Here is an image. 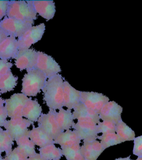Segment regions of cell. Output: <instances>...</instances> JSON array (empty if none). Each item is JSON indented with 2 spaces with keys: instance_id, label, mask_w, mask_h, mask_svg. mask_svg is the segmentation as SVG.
<instances>
[{
  "instance_id": "cell-23",
  "label": "cell",
  "mask_w": 142,
  "mask_h": 160,
  "mask_svg": "<svg viewBox=\"0 0 142 160\" xmlns=\"http://www.w3.org/2000/svg\"><path fill=\"white\" fill-rule=\"evenodd\" d=\"M115 133L122 142L133 141L135 138V131L122 120L116 124Z\"/></svg>"
},
{
  "instance_id": "cell-33",
  "label": "cell",
  "mask_w": 142,
  "mask_h": 160,
  "mask_svg": "<svg viewBox=\"0 0 142 160\" xmlns=\"http://www.w3.org/2000/svg\"><path fill=\"white\" fill-rule=\"evenodd\" d=\"M12 66V63L7 60H0V78L11 71V68Z\"/></svg>"
},
{
  "instance_id": "cell-38",
  "label": "cell",
  "mask_w": 142,
  "mask_h": 160,
  "mask_svg": "<svg viewBox=\"0 0 142 160\" xmlns=\"http://www.w3.org/2000/svg\"><path fill=\"white\" fill-rule=\"evenodd\" d=\"M5 101L3 100L2 98H1L0 96V108L4 106V104H5Z\"/></svg>"
},
{
  "instance_id": "cell-3",
  "label": "cell",
  "mask_w": 142,
  "mask_h": 160,
  "mask_svg": "<svg viewBox=\"0 0 142 160\" xmlns=\"http://www.w3.org/2000/svg\"><path fill=\"white\" fill-rule=\"evenodd\" d=\"M6 16L23 21H35L37 18V14L28 1H10Z\"/></svg>"
},
{
  "instance_id": "cell-13",
  "label": "cell",
  "mask_w": 142,
  "mask_h": 160,
  "mask_svg": "<svg viewBox=\"0 0 142 160\" xmlns=\"http://www.w3.org/2000/svg\"><path fill=\"white\" fill-rule=\"evenodd\" d=\"M123 108L115 101H109L105 104L100 110V120L108 121L117 124L122 119Z\"/></svg>"
},
{
  "instance_id": "cell-14",
  "label": "cell",
  "mask_w": 142,
  "mask_h": 160,
  "mask_svg": "<svg viewBox=\"0 0 142 160\" xmlns=\"http://www.w3.org/2000/svg\"><path fill=\"white\" fill-rule=\"evenodd\" d=\"M81 91L76 90L67 81L63 82V107L72 110L81 102Z\"/></svg>"
},
{
  "instance_id": "cell-16",
  "label": "cell",
  "mask_w": 142,
  "mask_h": 160,
  "mask_svg": "<svg viewBox=\"0 0 142 160\" xmlns=\"http://www.w3.org/2000/svg\"><path fill=\"white\" fill-rule=\"evenodd\" d=\"M32 5L37 14L46 20H51L56 13V6L53 1H28Z\"/></svg>"
},
{
  "instance_id": "cell-36",
  "label": "cell",
  "mask_w": 142,
  "mask_h": 160,
  "mask_svg": "<svg viewBox=\"0 0 142 160\" xmlns=\"http://www.w3.org/2000/svg\"><path fill=\"white\" fill-rule=\"evenodd\" d=\"M27 160H45L40 155V153H37L32 157H30L28 158Z\"/></svg>"
},
{
  "instance_id": "cell-39",
  "label": "cell",
  "mask_w": 142,
  "mask_h": 160,
  "mask_svg": "<svg viewBox=\"0 0 142 160\" xmlns=\"http://www.w3.org/2000/svg\"><path fill=\"white\" fill-rule=\"evenodd\" d=\"M115 160H131V158H130V156H128V157H127V158H117V159H115Z\"/></svg>"
},
{
  "instance_id": "cell-8",
  "label": "cell",
  "mask_w": 142,
  "mask_h": 160,
  "mask_svg": "<svg viewBox=\"0 0 142 160\" xmlns=\"http://www.w3.org/2000/svg\"><path fill=\"white\" fill-rule=\"evenodd\" d=\"M35 68L42 71L47 79L61 72L60 65L53 58L40 51H38L37 61Z\"/></svg>"
},
{
  "instance_id": "cell-40",
  "label": "cell",
  "mask_w": 142,
  "mask_h": 160,
  "mask_svg": "<svg viewBox=\"0 0 142 160\" xmlns=\"http://www.w3.org/2000/svg\"><path fill=\"white\" fill-rule=\"evenodd\" d=\"M142 160V158H138L136 160Z\"/></svg>"
},
{
  "instance_id": "cell-24",
  "label": "cell",
  "mask_w": 142,
  "mask_h": 160,
  "mask_svg": "<svg viewBox=\"0 0 142 160\" xmlns=\"http://www.w3.org/2000/svg\"><path fill=\"white\" fill-rule=\"evenodd\" d=\"M18 78L11 71L0 78V94H3L14 90L17 84Z\"/></svg>"
},
{
  "instance_id": "cell-26",
  "label": "cell",
  "mask_w": 142,
  "mask_h": 160,
  "mask_svg": "<svg viewBox=\"0 0 142 160\" xmlns=\"http://www.w3.org/2000/svg\"><path fill=\"white\" fill-rule=\"evenodd\" d=\"M14 139L6 130L0 128V156L5 152L6 156H8L12 151L14 145Z\"/></svg>"
},
{
  "instance_id": "cell-29",
  "label": "cell",
  "mask_w": 142,
  "mask_h": 160,
  "mask_svg": "<svg viewBox=\"0 0 142 160\" xmlns=\"http://www.w3.org/2000/svg\"><path fill=\"white\" fill-rule=\"evenodd\" d=\"M64 156L67 160H83L81 152L80 145H75L68 147H61Z\"/></svg>"
},
{
  "instance_id": "cell-7",
  "label": "cell",
  "mask_w": 142,
  "mask_h": 160,
  "mask_svg": "<svg viewBox=\"0 0 142 160\" xmlns=\"http://www.w3.org/2000/svg\"><path fill=\"white\" fill-rule=\"evenodd\" d=\"M56 110L50 109L47 113H42L37 121L38 127L47 133L54 140L62 132L56 120Z\"/></svg>"
},
{
  "instance_id": "cell-32",
  "label": "cell",
  "mask_w": 142,
  "mask_h": 160,
  "mask_svg": "<svg viewBox=\"0 0 142 160\" xmlns=\"http://www.w3.org/2000/svg\"><path fill=\"white\" fill-rule=\"evenodd\" d=\"M133 149V155L138 158H142V135L135 138Z\"/></svg>"
},
{
  "instance_id": "cell-10",
  "label": "cell",
  "mask_w": 142,
  "mask_h": 160,
  "mask_svg": "<svg viewBox=\"0 0 142 160\" xmlns=\"http://www.w3.org/2000/svg\"><path fill=\"white\" fill-rule=\"evenodd\" d=\"M109 101L110 98L102 93L81 91V102L98 114L105 104Z\"/></svg>"
},
{
  "instance_id": "cell-42",
  "label": "cell",
  "mask_w": 142,
  "mask_h": 160,
  "mask_svg": "<svg viewBox=\"0 0 142 160\" xmlns=\"http://www.w3.org/2000/svg\"></svg>"
},
{
  "instance_id": "cell-27",
  "label": "cell",
  "mask_w": 142,
  "mask_h": 160,
  "mask_svg": "<svg viewBox=\"0 0 142 160\" xmlns=\"http://www.w3.org/2000/svg\"><path fill=\"white\" fill-rule=\"evenodd\" d=\"M28 133L18 138L16 141L17 145V148L22 151L27 156L28 158H30L36 155L37 152L35 150V144L29 138Z\"/></svg>"
},
{
  "instance_id": "cell-17",
  "label": "cell",
  "mask_w": 142,
  "mask_h": 160,
  "mask_svg": "<svg viewBox=\"0 0 142 160\" xmlns=\"http://www.w3.org/2000/svg\"><path fill=\"white\" fill-rule=\"evenodd\" d=\"M72 113L74 120H77L78 121H91L96 124L100 122L99 114L81 102L75 106Z\"/></svg>"
},
{
  "instance_id": "cell-21",
  "label": "cell",
  "mask_w": 142,
  "mask_h": 160,
  "mask_svg": "<svg viewBox=\"0 0 142 160\" xmlns=\"http://www.w3.org/2000/svg\"><path fill=\"white\" fill-rule=\"evenodd\" d=\"M81 140L75 130H68L61 133L54 140L55 144L61 147H68L73 145H80Z\"/></svg>"
},
{
  "instance_id": "cell-20",
  "label": "cell",
  "mask_w": 142,
  "mask_h": 160,
  "mask_svg": "<svg viewBox=\"0 0 142 160\" xmlns=\"http://www.w3.org/2000/svg\"><path fill=\"white\" fill-rule=\"evenodd\" d=\"M42 108L37 100H32L29 98L22 110V117L33 122H37L38 118L42 113Z\"/></svg>"
},
{
  "instance_id": "cell-31",
  "label": "cell",
  "mask_w": 142,
  "mask_h": 160,
  "mask_svg": "<svg viewBox=\"0 0 142 160\" xmlns=\"http://www.w3.org/2000/svg\"><path fill=\"white\" fill-rule=\"evenodd\" d=\"M28 156L20 150L19 148H15L8 156H6L3 160H27Z\"/></svg>"
},
{
  "instance_id": "cell-5",
  "label": "cell",
  "mask_w": 142,
  "mask_h": 160,
  "mask_svg": "<svg viewBox=\"0 0 142 160\" xmlns=\"http://www.w3.org/2000/svg\"><path fill=\"white\" fill-rule=\"evenodd\" d=\"M33 123L23 118H13L6 120L3 127L16 141L28 134L30 131L28 128L33 125Z\"/></svg>"
},
{
  "instance_id": "cell-11",
  "label": "cell",
  "mask_w": 142,
  "mask_h": 160,
  "mask_svg": "<svg viewBox=\"0 0 142 160\" xmlns=\"http://www.w3.org/2000/svg\"><path fill=\"white\" fill-rule=\"evenodd\" d=\"M38 58V51L31 48L20 50L15 58V65L20 71L28 72L35 68Z\"/></svg>"
},
{
  "instance_id": "cell-1",
  "label": "cell",
  "mask_w": 142,
  "mask_h": 160,
  "mask_svg": "<svg viewBox=\"0 0 142 160\" xmlns=\"http://www.w3.org/2000/svg\"><path fill=\"white\" fill-rule=\"evenodd\" d=\"M63 78L60 74L48 78L43 88V100L50 109L60 110L63 107Z\"/></svg>"
},
{
  "instance_id": "cell-30",
  "label": "cell",
  "mask_w": 142,
  "mask_h": 160,
  "mask_svg": "<svg viewBox=\"0 0 142 160\" xmlns=\"http://www.w3.org/2000/svg\"><path fill=\"white\" fill-rule=\"evenodd\" d=\"M97 132L102 134L108 133H115L116 124L110 121H103L97 124Z\"/></svg>"
},
{
  "instance_id": "cell-37",
  "label": "cell",
  "mask_w": 142,
  "mask_h": 160,
  "mask_svg": "<svg viewBox=\"0 0 142 160\" xmlns=\"http://www.w3.org/2000/svg\"><path fill=\"white\" fill-rule=\"evenodd\" d=\"M8 36L7 34H6L2 30L0 29V44L2 42L5 38H7Z\"/></svg>"
},
{
  "instance_id": "cell-25",
  "label": "cell",
  "mask_w": 142,
  "mask_h": 160,
  "mask_svg": "<svg viewBox=\"0 0 142 160\" xmlns=\"http://www.w3.org/2000/svg\"><path fill=\"white\" fill-rule=\"evenodd\" d=\"M38 151L40 155L45 160H60L62 158L61 148H57L54 143L40 148Z\"/></svg>"
},
{
  "instance_id": "cell-35",
  "label": "cell",
  "mask_w": 142,
  "mask_h": 160,
  "mask_svg": "<svg viewBox=\"0 0 142 160\" xmlns=\"http://www.w3.org/2000/svg\"><path fill=\"white\" fill-rule=\"evenodd\" d=\"M7 117V112L5 106L0 108V128L4 126Z\"/></svg>"
},
{
  "instance_id": "cell-15",
  "label": "cell",
  "mask_w": 142,
  "mask_h": 160,
  "mask_svg": "<svg viewBox=\"0 0 142 160\" xmlns=\"http://www.w3.org/2000/svg\"><path fill=\"white\" fill-rule=\"evenodd\" d=\"M18 51L17 40L13 37L8 36L0 44V60L15 59Z\"/></svg>"
},
{
  "instance_id": "cell-28",
  "label": "cell",
  "mask_w": 142,
  "mask_h": 160,
  "mask_svg": "<svg viewBox=\"0 0 142 160\" xmlns=\"http://www.w3.org/2000/svg\"><path fill=\"white\" fill-rule=\"evenodd\" d=\"M97 139L100 140V143L105 150L122 143L116 133H104L101 136H98Z\"/></svg>"
},
{
  "instance_id": "cell-4",
  "label": "cell",
  "mask_w": 142,
  "mask_h": 160,
  "mask_svg": "<svg viewBox=\"0 0 142 160\" xmlns=\"http://www.w3.org/2000/svg\"><path fill=\"white\" fill-rule=\"evenodd\" d=\"M34 21H23L6 16L0 21V29L8 36L20 38L32 27Z\"/></svg>"
},
{
  "instance_id": "cell-9",
  "label": "cell",
  "mask_w": 142,
  "mask_h": 160,
  "mask_svg": "<svg viewBox=\"0 0 142 160\" xmlns=\"http://www.w3.org/2000/svg\"><path fill=\"white\" fill-rule=\"evenodd\" d=\"M29 98L23 93H15L8 99L5 100V107L8 117L13 118H23L22 110Z\"/></svg>"
},
{
  "instance_id": "cell-34",
  "label": "cell",
  "mask_w": 142,
  "mask_h": 160,
  "mask_svg": "<svg viewBox=\"0 0 142 160\" xmlns=\"http://www.w3.org/2000/svg\"><path fill=\"white\" fill-rule=\"evenodd\" d=\"M10 1H0V20L7 15Z\"/></svg>"
},
{
  "instance_id": "cell-12",
  "label": "cell",
  "mask_w": 142,
  "mask_h": 160,
  "mask_svg": "<svg viewBox=\"0 0 142 160\" xmlns=\"http://www.w3.org/2000/svg\"><path fill=\"white\" fill-rule=\"evenodd\" d=\"M72 128L83 142H91L97 139V126L93 122L77 121L75 123Z\"/></svg>"
},
{
  "instance_id": "cell-6",
  "label": "cell",
  "mask_w": 142,
  "mask_h": 160,
  "mask_svg": "<svg viewBox=\"0 0 142 160\" xmlns=\"http://www.w3.org/2000/svg\"><path fill=\"white\" fill-rule=\"evenodd\" d=\"M46 30L45 23L32 26L23 35L18 38V50L29 49L32 45L41 40Z\"/></svg>"
},
{
  "instance_id": "cell-19",
  "label": "cell",
  "mask_w": 142,
  "mask_h": 160,
  "mask_svg": "<svg viewBox=\"0 0 142 160\" xmlns=\"http://www.w3.org/2000/svg\"><path fill=\"white\" fill-rule=\"evenodd\" d=\"M28 136L30 140L40 148L50 144H55L54 139L38 126L37 128L33 126L32 129L29 131Z\"/></svg>"
},
{
  "instance_id": "cell-2",
  "label": "cell",
  "mask_w": 142,
  "mask_h": 160,
  "mask_svg": "<svg viewBox=\"0 0 142 160\" xmlns=\"http://www.w3.org/2000/svg\"><path fill=\"white\" fill-rule=\"evenodd\" d=\"M47 78L40 70L33 68L25 74L22 79V93L29 97L37 96L44 88Z\"/></svg>"
},
{
  "instance_id": "cell-18",
  "label": "cell",
  "mask_w": 142,
  "mask_h": 160,
  "mask_svg": "<svg viewBox=\"0 0 142 160\" xmlns=\"http://www.w3.org/2000/svg\"><path fill=\"white\" fill-rule=\"evenodd\" d=\"M105 151L100 143L97 140L83 142L81 146V152L86 160H97Z\"/></svg>"
},
{
  "instance_id": "cell-22",
  "label": "cell",
  "mask_w": 142,
  "mask_h": 160,
  "mask_svg": "<svg viewBox=\"0 0 142 160\" xmlns=\"http://www.w3.org/2000/svg\"><path fill=\"white\" fill-rule=\"evenodd\" d=\"M56 120L58 125L62 131L70 130L75 124L72 112L71 110L61 108L56 112Z\"/></svg>"
},
{
  "instance_id": "cell-41",
  "label": "cell",
  "mask_w": 142,
  "mask_h": 160,
  "mask_svg": "<svg viewBox=\"0 0 142 160\" xmlns=\"http://www.w3.org/2000/svg\"><path fill=\"white\" fill-rule=\"evenodd\" d=\"M0 160H3V158L1 156H0Z\"/></svg>"
}]
</instances>
